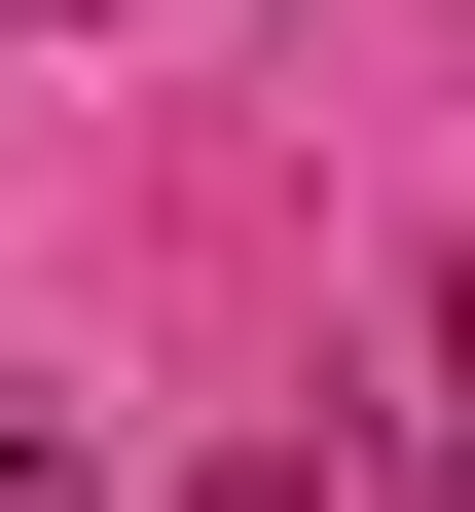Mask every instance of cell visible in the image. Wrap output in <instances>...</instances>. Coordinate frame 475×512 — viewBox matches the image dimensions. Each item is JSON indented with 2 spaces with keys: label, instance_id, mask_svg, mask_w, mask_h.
Segmentation results:
<instances>
[{
  "label": "cell",
  "instance_id": "obj_1",
  "mask_svg": "<svg viewBox=\"0 0 475 512\" xmlns=\"http://www.w3.org/2000/svg\"><path fill=\"white\" fill-rule=\"evenodd\" d=\"M0 512H110V439H74V403H0Z\"/></svg>",
  "mask_w": 475,
  "mask_h": 512
}]
</instances>
